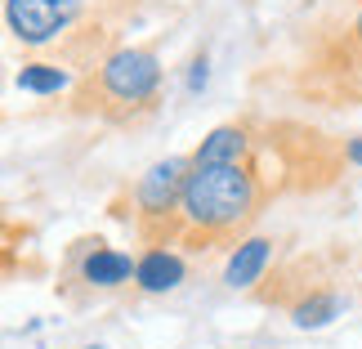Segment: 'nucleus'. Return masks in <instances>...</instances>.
I'll return each instance as SVG.
<instances>
[{
	"instance_id": "0eeeda50",
	"label": "nucleus",
	"mask_w": 362,
	"mask_h": 349,
	"mask_svg": "<svg viewBox=\"0 0 362 349\" xmlns=\"http://www.w3.org/2000/svg\"><path fill=\"white\" fill-rule=\"evenodd\" d=\"M269 264H273V242L269 237H242L224 260V287L228 291H250L264 273H269Z\"/></svg>"
},
{
	"instance_id": "20e7f679",
	"label": "nucleus",
	"mask_w": 362,
	"mask_h": 349,
	"mask_svg": "<svg viewBox=\"0 0 362 349\" xmlns=\"http://www.w3.org/2000/svg\"><path fill=\"white\" fill-rule=\"evenodd\" d=\"M188 171H192V157H165V161L144 171V179H139V188H134V206H139V219H144V224H165V219L179 215Z\"/></svg>"
},
{
	"instance_id": "6e6552de",
	"label": "nucleus",
	"mask_w": 362,
	"mask_h": 349,
	"mask_svg": "<svg viewBox=\"0 0 362 349\" xmlns=\"http://www.w3.org/2000/svg\"><path fill=\"white\" fill-rule=\"evenodd\" d=\"M246 157H250V135L242 125H215L192 152V166H242Z\"/></svg>"
},
{
	"instance_id": "f03ea898",
	"label": "nucleus",
	"mask_w": 362,
	"mask_h": 349,
	"mask_svg": "<svg viewBox=\"0 0 362 349\" xmlns=\"http://www.w3.org/2000/svg\"><path fill=\"white\" fill-rule=\"evenodd\" d=\"M99 90L121 108H152L161 94V59L139 45H121L112 54H103Z\"/></svg>"
},
{
	"instance_id": "f257e3e1",
	"label": "nucleus",
	"mask_w": 362,
	"mask_h": 349,
	"mask_svg": "<svg viewBox=\"0 0 362 349\" xmlns=\"http://www.w3.org/2000/svg\"><path fill=\"white\" fill-rule=\"evenodd\" d=\"M259 202V179L250 166H192L184 179V202H179V219L192 233L219 237L246 224Z\"/></svg>"
},
{
	"instance_id": "f8f14e48",
	"label": "nucleus",
	"mask_w": 362,
	"mask_h": 349,
	"mask_svg": "<svg viewBox=\"0 0 362 349\" xmlns=\"http://www.w3.org/2000/svg\"><path fill=\"white\" fill-rule=\"evenodd\" d=\"M344 161H349V166H358V171H362V135L344 139Z\"/></svg>"
},
{
	"instance_id": "423d86ee",
	"label": "nucleus",
	"mask_w": 362,
	"mask_h": 349,
	"mask_svg": "<svg viewBox=\"0 0 362 349\" xmlns=\"http://www.w3.org/2000/svg\"><path fill=\"white\" fill-rule=\"evenodd\" d=\"M188 282V264L179 251L170 246H148L139 256V273H134V287L144 296H165V291H179Z\"/></svg>"
},
{
	"instance_id": "ddd939ff",
	"label": "nucleus",
	"mask_w": 362,
	"mask_h": 349,
	"mask_svg": "<svg viewBox=\"0 0 362 349\" xmlns=\"http://www.w3.org/2000/svg\"><path fill=\"white\" fill-rule=\"evenodd\" d=\"M354 32H358V36H362V9H358V23H354Z\"/></svg>"
},
{
	"instance_id": "39448f33",
	"label": "nucleus",
	"mask_w": 362,
	"mask_h": 349,
	"mask_svg": "<svg viewBox=\"0 0 362 349\" xmlns=\"http://www.w3.org/2000/svg\"><path fill=\"white\" fill-rule=\"evenodd\" d=\"M76 273H81V282L94 287V291H117V287H130V282H134L139 256L94 242V246H86V256L76 260Z\"/></svg>"
},
{
	"instance_id": "9d476101",
	"label": "nucleus",
	"mask_w": 362,
	"mask_h": 349,
	"mask_svg": "<svg viewBox=\"0 0 362 349\" xmlns=\"http://www.w3.org/2000/svg\"><path fill=\"white\" fill-rule=\"evenodd\" d=\"M340 314H344V296H336V291H309L304 300H296L291 323H296L300 331H322V327L336 323Z\"/></svg>"
},
{
	"instance_id": "1a4fd4ad",
	"label": "nucleus",
	"mask_w": 362,
	"mask_h": 349,
	"mask_svg": "<svg viewBox=\"0 0 362 349\" xmlns=\"http://www.w3.org/2000/svg\"><path fill=\"white\" fill-rule=\"evenodd\" d=\"M13 86L23 94H36V99H54V94L72 90V72L63 63H49V59H32L13 72Z\"/></svg>"
},
{
	"instance_id": "4468645a",
	"label": "nucleus",
	"mask_w": 362,
	"mask_h": 349,
	"mask_svg": "<svg viewBox=\"0 0 362 349\" xmlns=\"http://www.w3.org/2000/svg\"><path fill=\"white\" fill-rule=\"evenodd\" d=\"M86 349H99V345H86Z\"/></svg>"
},
{
	"instance_id": "7ed1b4c3",
	"label": "nucleus",
	"mask_w": 362,
	"mask_h": 349,
	"mask_svg": "<svg viewBox=\"0 0 362 349\" xmlns=\"http://www.w3.org/2000/svg\"><path fill=\"white\" fill-rule=\"evenodd\" d=\"M86 13V0H5V27L27 50H45L72 32Z\"/></svg>"
},
{
	"instance_id": "9b49d317",
	"label": "nucleus",
	"mask_w": 362,
	"mask_h": 349,
	"mask_svg": "<svg viewBox=\"0 0 362 349\" xmlns=\"http://www.w3.org/2000/svg\"><path fill=\"white\" fill-rule=\"evenodd\" d=\"M206 86H211V59H206V54H197V59L188 63L184 90H188V99H197V94H206Z\"/></svg>"
}]
</instances>
